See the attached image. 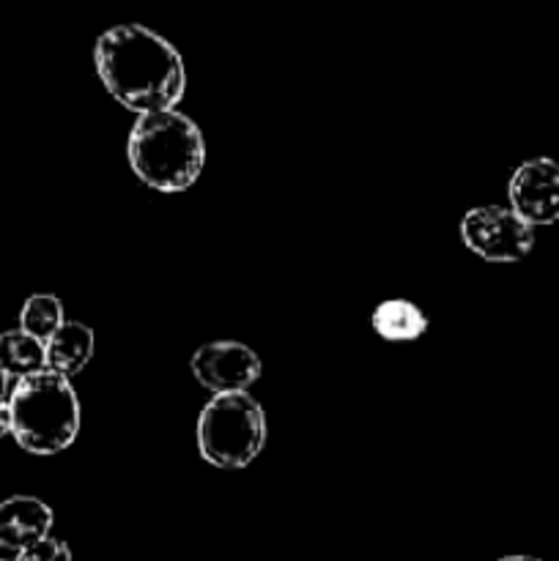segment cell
<instances>
[{
	"instance_id": "9",
	"label": "cell",
	"mask_w": 559,
	"mask_h": 561,
	"mask_svg": "<svg viewBox=\"0 0 559 561\" xmlns=\"http://www.w3.org/2000/svg\"><path fill=\"white\" fill-rule=\"evenodd\" d=\"M47 370L60 376H77L93 356V329L80 321H64V327L47 340Z\"/></svg>"
},
{
	"instance_id": "1",
	"label": "cell",
	"mask_w": 559,
	"mask_h": 561,
	"mask_svg": "<svg viewBox=\"0 0 559 561\" xmlns=\"http://www.w3.org/2000/svg\"><path fill=\"white\" fill-rule=\"evenodd\" d=\"M102 85L137 115L173 110L184 99L186 71L179 49L151 27L126 22L104 31L93 47Z\"/></svg>"
},
{
	"instance_id": "2",
	"label": "cell",
	"mask_w": 559,
	"mask_h": 561,
	"mask_svg": "<svg viewBox=\"0 0 559 561\" xmlns=\"http://www.w3.org/2000/svg\"><path fill=\"white\" fill-rule=\"evenodd\" d=\"M126 157L142 184L159 192H184L201 179L206 142L195 121L175 110H162L135 121Z\"/></svg>"
},
{
	"instance_id": "8",
	"label": "cell",
	"mask_w": 559,
	"mask_h": 561,
	"mask_svg": "<svg viewBox=\"0 0 559 561\" xmlns=\"http://www.w3.org/2000/svg\"><path fill=\"white\" fill-rule=\"evenodd\" d=\"M53 529V510L36 496H11L0 502V548L25 551L38 540H47Z\"/></svg>"
},
{
	"instance_id": "17",
	"label": "cell",
	"mask_w": 559,
	"mask_h": 561,
	"mask_svg": "<svg viewBox=\"0 0 559 561\" xmlns=\"http://www.w3.org/2000/svg\"><path fill=\"white\" fill-rule=\"evenodd\" d=\"M0 561H5V559H0Z\"/></svg>"
},
{
	"instance_id": "13",
	"label": "cell",
	"mask_w": 559,
	"mask_h": 561,
	"mask_svg": "<svg viewBox=\"0 0 559 561\" xmlns=\"http://www.w3.org/2000/svg\"><path fill=\"white\" fill-rule=\"evenodd\" d=\"M16 561H71V551L66 542L47 537L16 553Z\"/></svg>"
},
{
	"instance_id": "4",
	"label": "cell",
	"mask_w": 559,
	"mask_h": 561,
	"mask_svg": "<svg viewBox=\"0 0 559 561\" xmlns=\"http://www.w3.org/2000/svg\"><path fill=\"white\" fill-rule=\"evenodd\" d=\"M266 444V414L247 392L214 394L197 420V449L217 469H244Z\"/></svg>"
},
{
	"instance_id": "16",
	"label": "cell",
	"mask_w": 559,
	"mask_h": 561,
	"mask_svg": "<svg viewBox=\"0 0 559 561\" xmlns=\"http://www.w3.org/2000/svg\"><path fill=\"white\" fill-rule=\"evenodd\" d=\"M499 561H540V559H535V557H504Z\"/></svg>"
},
{
	"instance_id": "6",
	"label": "cell",
	"mask_w": 559,
	"mask_h": 561,
	"mask_svg": "<svg viewBox=\"0 0 559 561\" xmlns=\"http://www.w3.org/2000/svg\"><path fill=\"white\" fill-rule=\"evenodd\" d=\"M192 376L214 394L247 392L261 378V359L252 348L236 340L206 343L192 354Z\"/></svg>"
},
{
	"instance_id": "7",
	"label": "cell",
	"mask_w": 559,
	"mask_h": 561,
	"mask_svg": "<svg viewBox=\"0 0 559 561\" xmlns=\"http://www.w3.org/2000/svg\"><path fill=\"white\" fill-rule=\"evenodd\" d=\"M510 208L526 225H554L559 219V162L537 157L515 168L507 186Z\"/></svg>"
},
{
	"instance_id": "5",
	"label": "cell",
	"mask_w": 559,
	"mask_h": 561,
	"mask_svg": "<svg viewBox=\"0 0 559 561\" xmlns=\"http://www.w3.org/2000/svg\"><path fill=\"white\" fill-rule=\"evenodd\" d=\"M460 239L488 263H518L535 247V230L513 208L477 206L460 219Z\"/></svg>"
},
{
	"instance_id": "15",
	"label": "cell",
	"mask_w": 559,
	"mask_h": 561,
	"mask_svg": "<svg viewBox=\"0 0 559 561\" xmlns=\"http://www.w3.org/2000/svg\"><path fill=\"white\" fill-rule=\"evenodd\" d=\"M5 389H9V376H5V373L0 370V400L5 398Z\"/></svg>"
},
{
	"instance_id": "11",
	"label": "cell",
	"mask_w": 559,
	"mask_h": 561,
	"mask_svg": "<svg viewBox=\"0 0 559 561\" xmlns=\"http://www.w3.org/2000/svg\"><path fill=\"white\" fill-rule=\"evenodd\" d=\"M0 370L9 378H25L47 370V345L22 329L0 334Z\"/></svg>"
},
{
	"instance_id": "12",
	"label": "cell",
	"mask_w": 559,
	"mask_h": 561,
	"mask_svg": "<svg viewBox=\"0 0 559 561\" xmlns=\"http://www.w3.org/2000/svg\"><path fill=\"white\" fill-rule=\"evenodd\" d=\"M64 327V305L53 294H36L22 305L20 329L31 337L47 343L58 329Z\"/></svg>"
},
{
	"instance_id": "14",
	"label": "cell",
	"mask_w": 559,
	"mask_h": 561,
	"mask_svg": "<svg viewBox=\"0 0 559 561\" xmlns=\"http://www.w3.org/2000/svg\"><path fill=\"white\" fill-rule=\"evenodd\" d=\"M11 436V409L5 400H0V438Z\"/></svg>"
},
{
	"instance_id": "3",
	"label": "cell",
	"mask_w": 559,
	"mask_h": 561,
	"mask_svg": "<svg viewBox=\"0 0 559 561\" xmlns=\"http://www.w3.org/2000/svg\"><path fill=\"white\" fill-rule=\"evenodd\" d=\"M11 436L25 453L55 455L75 444L80 433V400L69 378L38 370L16 381L9 398Z\"/></svg>"
},
{
	"instance_id": "10",
	"label": "cell",
	"mask_w": 559,
	"mask_h": 561,
	"mask_svg": "<svg viewBox=\"0 0 559 561\" xmlns=\"http://www.w3.org/2000/svg\"><path fill=\"white\" fill-rule=\"evenodd\" d=\"M370 323L378 337L389 340V343H409V340H417L425 334L427 316L414 301L387 299L373 310Z\"/></svg>"
}]
</instances>
